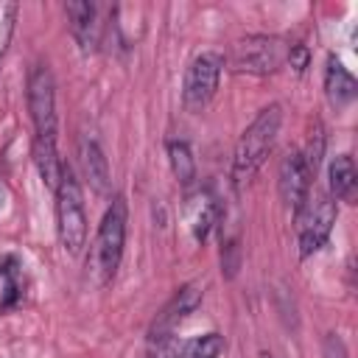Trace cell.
Returning a JSON list of instances; mask_svg holds the SVG:
<instances>
[{"label": "cell", "mask_w": 358, "mask_h": 358, "mask_svg": "<svg viewBox=\"0 0 358 358\" xmlns=\"http://www.w3.org/2000/svg\"><path fill=\"white\" fill-rule=\"evenodd\" d=\"M280 123H282V109H280V103H271V106L260 109L257 117L238 137L235 157H232V182L238 187H243L263 168L268 151L274 148Z\"/></svg>", "instance_id": "cell-1"}, {"label": "cell", "mask_w": 358, "mask_h": 358, "mask_svg": "<svg viewBox=\"0 0 358 358\" xmlns=\"http://www.w3.org/2000/svg\"><path fill=\"white\" fill-rule=\"evenodd\" d=\"M126 221H129L126 201L123 196H115L101 218V227L95 232L92 252H90V274L98 285H106L120 266L123 243H126Z\"/></svg>", "instance_id": "cell-2"}, {"label": "cell", "mask_w": 358, "mask_h": 358, "mask_svg": "<svg viewBox=\"0 0 358 358\" xmlns=\"http://www.w3.org/2000/svg\"><path fill=\"white\" fill-rule=\"evenodd\" d=\"M56 193V229L59 241L67 255H78L87 241V213H84V193L76 173L64 165Z\"/></svg>", "instance_id": "cell-3"}, {"label": "cell", "mask_w": 358, "mask_h": 358, "mask_svg": "<svg viewBox=\"0 0 358 358\" xmlns=\"http://www.w3.org/2000/svg\"><path fill=\"white\" fill-rule=\"evenodd\" d=\"M288 42L280 36H266L255 34L246 39H238L229 56V64L235 73H249V76H268L277 73L288 62Z\"/></svg>", "instance_id": "cell-4"}, {"label": "cell", "mask_w": 358, "mask_h": 358, "mask_svg": "<svg viewBox=\"0 0 358 358\" xmlns=\"http://www.w3.org/2000/svg\"><path fill=\"white\" fill-rule=\"evenodd\" d=\"M221 67H224V56L215 50H204L187 64L185 84H182V101L190 112H201L213 101L218 90Z\"/></svg>", "instance_id": "cell-5"}, {"label": "cell", "mask_w": 358, "mask_h": 358, "mask_svg": "<svg viewBox=\"0 0 358 358\" xmlns=\"http://www.w3.org/2000/svg\"><path fill=\"white\" fill-rule=\"evenodd\" d=\"M28 112H31L36 137L56 140V87L48 64H36L28 76Z\"/></svg>", "instance_id": "cell-6"}, {"label": "cell", "mask_w": 358, "mask_h": 358, "mask_svg": "<svg viewBox=\"0 0 358 358\" xmlns=\"http://www.w3.org/2000/svg\"><path fill=\"white\" fill-rule=\"evenodd\" d=\"M336 215H338V210H336V201L330 196H319L316 204L308 207V215L299 224V255L302 257L319 252L327 243L333 224H336Z\"/></svg>", "instance_id": "cell-7"}, {"label": "cell", "mask_w": 358, "mask_h": 358, "mask_svg": "<svg viewBox=\"0 0 358 358\" xmlns=\"http://www.w3.org/2000/svg\"><path fill=\"white\" fill-rule=\"evenodd\" d=\"M310 171L305 165V157L302 151H291L282 162H280V196L285 201V207H291L294 215H299L305 210V201H308V190H310Z\"/></svg>", "instance_id": "cell-8"}, {"label": "cell", "mask_w": 358, "mask_h": 358, "mask_svg": "<svg viewBox=\"0 0 358 358\" xmlns=\"http://www.w3.org/2000/svg\"><path fill=\"white\" fill-rule=\"evenodd\" d=\"M201 296H204V291H201V285H196V282L179 288V291L173 294V299L162 308V313L157 316V322H154V327H151V336L173 333L176 324H182V322L201 305Z\"/></svg>", "instance_id": "cell-9"}, {"label": "cell", "mask_w": 358, "mask_h": 358, "mask_svg": "<svg viewBox=\"0 0 358 358\" xmlns=\"http://www.w3.org/2000/svg\"><path fill=\"white\" fill-rule=\"evenodd\" d=\"M67 17H70V31L78 42V48L84 53L98 48V36H101V22H98V8L87 0H73L64 6Z\"/></svg>", "instance_id": "cell-10"}, {"label": "cell", "mask_w": 358, "mask_h": 358, "mask_svg": "<svg viewBox=\"0 0 358 358\" xmlns=\"http://www.w3.org/2000/svg\"><path fill=\"white\" fill-rule=\"evenodd\" d=\"M355 90H358V84H355L352 73L336 56H330L327 59V67H324V95H327L330 106L333 109L350 106L355 101Z\"/></svg>", "instance_id": "cell-11"}, {"label": "cell", "mask_w": 358, "mask_h": 358, "mask_svg": "<svg viewBox=\"0 0 358 358\" xmlns=\"http://www.w3.org/2000/svg\"><path fill=\"white\" fill-rule=\"evenodd\" d=\"M78 159H81V168H84V176L90 179V185L98 193H106L109 190V162H106L103 151L98 148V143L90 137H81L78 140Z\"/></svg>", "instance_id": "cell-12"}, {"label": "cell", "mask_w": 358, "mask_h": 358, "mask_svg": "<svg viewBox=\"0 0 358 358\" xmlns=\"http://www.w3.org/2000/svg\"><path fill=\"white\" fill-rule=\"evenodd\" d=\"M31 154H34V165H36L42 182L50 190H56L59 187V179H62V171H64V162L56 154V140L53 137H36Z\"/></svg>", "instance_id": "cell-13"}, {"label": "cell", "mask_w": 358, "mask_h": 358, "mask_svg": "<svg viewBox=\"0 0 358 358\" xmlns=\"http://www.w3.org/2000/svg\"><path fill=\"white\" fill-rule=\"evenodd\" d=\"M330 196L338 199V201H355V162L350 154H338L333 162H330Z\"/></svg>", "instance_id": "cell-14"}, {"label": "cell", "mask_w": 358, "mask_h": 358, "mask_svg": "<svg viewBox=\"0 0 358 358\" xmlns=\"http://www.w3.org/2000/svg\"><path fill=\"white\" fill-rule=\"evenodd\" d=\"M218 221V204L213 196L207 193H199L196 199H190L187 204V224H190V232L196 241H204L210 235V229L215 227Z\"/></svg>", "instance_id": "cell-15"}, {"label": "cell", "mask_w": 358, "mask_h": 358, "mask_svg": "<svg viewBox=\"0 0 358 358\" xmlns=\"http://www.w3.org/2000/svg\"><path fill=\"white\" fill-rule=\"evenodd\" d=\"M168 159H171V171L182 185H193L196 179V162L190 154V145L185 140H171L168 143Z\"/></svg>", "instance_id": "cell-16"}, {"label": "cell", "mask_w": 358, "mask_h": 358, "mask_svg": "<svg viewBox=\"0 0 358 358\" xmlns=\"http://www.w3.org/2000/svg\"><path fill=\"white\" fill-rule=\"evenodd\" d=\"M221 352H224V336L207 333V336H201V338L185 341L182 358H218Z\"/></svg>", "instance_id": "cell-17"}, {"label": "cell", "mask_w": 358, "mask_h": 358, "mask_svg": "<svg viewBox=\"0 0 358 358\" xmlns=\"http://www.w3.org/2000/svg\"><path fill=\"white\" fill-rule=\"evenodd\" d=\"M14 22H17V3L0 0V64L8 53L11 36H14Z\"/></svg>", "instance_id": "cell-18"}, {"label": "cell", "mask_w": 358, "mask_h": 358, "mask_svg": "<svg viewBox=\"0 0 358 358\" xmlns=\"http://www.w3.org/2000/svg\"><path fill=\"white\" fill-rule=\"evenodd\" d=\"M185 341L176 338L173 333L165 336H151V358H182Z\"/></svg>", "instance_id": "cell-19"}, {"label": "cell", "mask_w": 358, "mask_h": 358, "mask_svg": "<svg viewBox=\"0 0 358 358\" xmlns=\"http://www.w3.org/2000/svg\"><path fill=\"white\" fill-rule=\"evenodd\" d=\"M308 62H310V53H308L305 45H291V48H288V62H285V64H291L294 73H305Z\"/></svg>", "instance_id": "cell-20"}, {"label": "cell", "mask_w": 358, "mask_h": 358, "mask_svg": "<svg viewBox=\"0 0 358 358\" xmlns=\"http://www.w3.org/2000/svg\"><path fill=\"white\" fill-rule=\"evenodd\" d=\"M322 352H324V358H350V355H347V347H344V341H341L336 333H327V336H324Z\"/></svg>", "instance_id": "cell-21"}, {"label": "cell", "mask_w": 358, "mask_h": 358, "mask_svg": "<svg viewBox=\"0 0 358 358\" xmlns=\"http://www.w3.org/2000/svg\"><path fill=\"white\" fill-rule=\"evenodd\" d=\"M260 358H274V355H268V352H263V355H260Z\"/></svg>", "instance_id": "cell-22"}]
</instances>
